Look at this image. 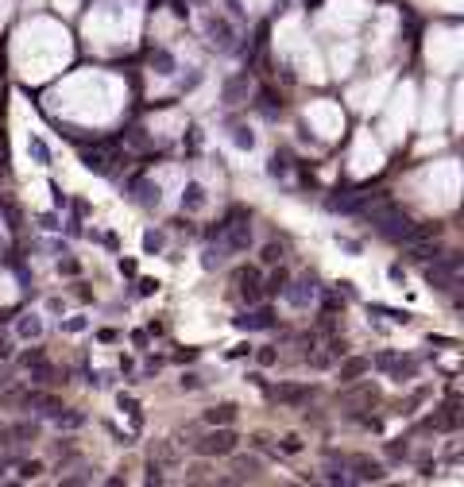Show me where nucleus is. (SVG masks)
<instances>
[{
	"label": "nucleus",
	"mask_w": 464,
	"mask_h": 487,
	"mask_svg": "<svg viewBox=\"0 0 464 487\" xmlns=\"http://www.w3.org/2000/svg\"><path fill=\"white\" fill-rule=\"evenodd\" d=\"M236 445H240V437L232 433V429L213 426V433H205L201 441H194V453H201V457H232Z\"/></svg>",
	"instance_id": "obj_2"
},
{
	"label": "nucleus",
	"mask_w": 464,
	"mask_h": 487,
	"mask_svg": "<svg viewBox=\"0 0 464 487\" xmlns=\"http://www.w3.org/2000/svg\"><path fill=\"white\" fill-rule=\"evenodd\" d=\"M8 464H12V457H8V460H0V476H4V472H8Z\"/></svg>",
	"instance_id": "obj_31"
},
{
	"label": "nucleus",
	"mask_w": 464,
	"mask_h": 487,
	"mask_svg": "<svg viewBox=\"0 0 464 487\" xmlns=\"http://www.w3.org/2000/svg\"><path fill=\"white\" fill-rule=\"evenodd\" d=\"M8 356H12V341L8 337H0V360H8Z\"/></svg>",
	"instance_id": "obj_30"
},
{
	"label": "nucleus",
	"mask_w": 464,
	"mask_h": 487,
	"mask_svg": "<svg viewBox=\"0 0 464 487\" xmlns=\"http://www.w3.org/2000/svg\"><path fill=\"white\" fill-rule=\"evenodd\" d=\"M259 460L256 457H236V464H232V472H236V476H228V479H221V484H240V479H256L259 476Z\"/></svg>",
	"instance_id": "obj_7"
},
{
	"label": "nucleus",
	"mask_w": 464,
	"mask_h": 487,
	"mask_svg": "<svg viewBox=\"0 0 464 487\" xmlns=\"http://www.w3.org/2000/svg\"><path fill=\"white\" fill-rule=\"evenodd\" d=\"M28 151L35 155V163H39V166H47V163H50V151H47V143H43L39 136H31V139H28Z\"/></svg>",
	"instance_id": "obj_19"
},
{
	"label": "nucleus",
	"mask_w": 464,
	"mask_h": 487,
	"mask_svg": "<svg viewBox=\"0 0 464 487\" xmlns=\"http://www.w3.org/2000/svg\"><path fill=\"white\" fill-rule=\"evenodd\" d=\"M54 426H59V429H81V426H85V418H81V414H62V410H59V414H54Z\"/></svg>",
	"instance_id": "obj_20"
},
{
	"label": "nucleus",
	"mask_w": 464,
	"mask_h": 487,
	"mask_svg": "<svg viewBox=\"0 0 464 487\" xmlns=\"http://www.w3.org/2000/svg\"><path fill=\"white\" fill-rule=\"evenodd\" d=\"M248 352H252V344H236V348L228 352V360H240V356H248Z\"/></svg>",
	"instance_id": "obj_29"
},
{
	"label": "nucleus",
	"mask_w": 464,
	"mask_h": 487,
	"mask_svg": "<svg viewBox=\"0 0 464 487\" xmlns=\"http://www.w3.org/2000/svg\"><path fill=\"white\" fill-rule=\"evenodd\" d=\"M136 201H139V205H159V186L139 182V186H136Z\"/></svg>",
	"instance_id": "obj_18"
},
{
	"label": "nucleus",
	"mask_w": 464,
	"mask_h": 487,
	"mask_svg": "<svg viewBox=\"0 0 464 487\" xmlns=\"http://www.w3.org/2000/svg\"><path fill=\"white\" fill-rule=\"evenodd\" d=\"M256 360H259V368H275V364H279V352H275V348H259Z\"/></svg>",
	"instance_id": "obj_22"
},
{
	"label": "nucleus",
	"mask_w": 464,
	"mask_h": 487,
	"mask_svg": "<svg viewBox=\"0 0 464 487\" xmlns=\"http://www.w3.org/2000/svg\"><path fill=\"white\" fill-rule=\"evenodd\" d=\"M267 175H271V178H283V175H287V163H283V159H271V163H267Z\"/></svg>",
	"instance_id": "obj_25"
},
{
	"label": "nucleus",
	"mask_w": 464,
	"mask_h": 487,
	"mask_svg": "<svg viewBox=\"0 0 464 487\" xmlns=\"http://www.w3.org/2000/svg\"><path fill=\"white\" fill-rule=\"evenodd\" d=\"M143 248H148V252H159V248H163V236L148 232V236H143Z\"/></svg>",
	"instance_id": "obj_28"
},
{
	"label": "nucleus",
	"mask_w": 464,
	"mask_h": 487,
	"mask_svg": "<svg viewBox=\"0 0 464 487\" xmlns=\"http://www.w3.org/2000/svg\"><path fill=\"white\" fill-rule=\"evenodd\" d=\"M120 410H124V414H139V402L132 399V395H120Z\"/></svg>",
	"instance_id": "obj_27"
},
{
	"label": "nucleus",
	"mask_w": 464,
	"mask_h": 487,
	"mask_svg": "<svg viewBox=\"0 0 464 487\" xmlns=\"http://www.w3.org/2000/svg\"><path fill=\"white\" fill-rule=\"evenodd\" d=\"M201 418H205V426H232V421H236V406H232V402H221V406H209Z\"/></svg>",
	"instance_id": "obj_10"
},
{
	"label": "nucleus",
	"mask_w": 464,
	"mask_h": 487,
	"mask_svg": "<svg viewBox=\"0 0 464 487\" xmlns=\"http://www.w3.org/2000/svg\"><path fill=\"white\" fill-rule=\"evenodd\" d=\"M236 329H275V313L271 310H256V313H244V317H236Z\"/></svg>",
	"instance_id": "obj_8"
},
{
	"label": "nucleus",
	"mask_w": 464,
	"mask_h": 487,
	"mask_svg": "<svg viewBox=\"0 0 464 487\" xmlns=\"http://www.w3.org/2000/svg\"><path fill=\"white\" fill-rule=\"evenodd\" d=\"M39 332H43V321L35 317V313L20 317V325H16V337H23V341H31V337H39Z\"/></svg>",
	"instance_id": "obj_14"
},
{
	"label": "nucleus",
	"mask_w": 464,
	"mask_h": 487,
	"mask_svg": "<svg viewBox=\"0 0 464 487\" xmlns=\"http://www.w3.org/2000/svg\"><path fill=\"white\" fill-rule=\"evenodd\" d=\"M283 298H287V306H294V310H310V302L317 298V286L314 279H294L290 286H283Z\"/></svg>",
	"instance_id": "obj_4"
},
{
	"label": "nucleus",
	"mask_w": 464,
	"mask_h": 487,
	"mask_svg": "<svg viewBox=\"0 0 464 487\" xmlns=\"http://www.w3.org/2000/svg\"><path fill=\"white\" fill-rule=\"evenodd\" d=\"M240 93H248V74H240V78L225 81V101H228V105H236Z\"/></svg>",
	"instance_id": "obj_17"
},
{
	"label": "nucleus",
	"mask_w": 464,
	"mask_h": 487,
	"mask_svg": "<svg viewBox=\"0 0 464 487\" xmlns=\"http://www.w3.org/2000/svg\"><path fill=\"white\" fill-rule=\"evenodd\" d=\"M16 464V472H20V479L28 484V479H39L43 476V460H12Z\"/></svg>",
	"instance_id": "obj_15"
},
{
	"label": "nucleus",
	"mask_w": 464,
	"mask_h": 487,
	"mask_svg": "<svg viewBox=\"0 0 464 487\" xmlns=\"http://www.w3.org/2000/svg\"><path fill=\"white\" fill-rule=\"evenodd\" d=\"M225 259H228V248H225V244H209V248H205V252H201V267H205V271H213V267H221V264H225Z\"/></svg>",
	"instance_id": "obj_11"
},
{
	"label": "nucleus",
	"mask_w": 464,
	"mask_h": 487,
	"mask_svg": "<svg viewBox=\"0 0 464 487\" xmlns=\"http://www.w3.org/2000/svg\"><path fill=\"white\" fill-rule=\"evenodd\" d=\"M279 448H283L287 457H294V453H302V441H298L294 433H290V437H283V441H279Z\"/></svg>",
	"instance_id": "obj_23"
},
{
	"label": "nucleus",
	"mask_w": 464,
	"mask_h": 487,
	"mask_svg": "<svg viewBox=\"0 0 464 487\" xmlns=\"http://www.w3.org/2000/svg\"><path fill=\"white\" fill-rule=\"evenodd\" d=\"M410 448H406V441H387V457H395V460H403Z\"/></svg>",
	"instance_id": "obj_24"
},
{
	"label": "nucleus",
	"mask_w": 464,
	"mask_h": 487,
	"mask_svg": "<svg viewBox=\"0 0 464 487\" xmlns=\"http://www.w3.org/2000/svg\"><path fill=\"white\" fill-rule=\"evenodd\" d=\"M232 143H236L240 151H252V147H256V136H252V128H248V124H232Z\"/></svg>",
	"instance_id": "obj_16"
},
{
	"label": "nucleus",
	"mask_w": 464,
	"mask_h": 487,
	"mask_svg": "<svg viewBox=\"0 0 464 487\" xmlns=\"http://www.w3.org/2000/svg\"><path fill=\"white\" fill-rule=\"evenodd\" d=\"M201 205H205V190H201L198 182L186 186V194H182V209H190V213H198Z\"/></svg>",
	"instance_id": "obj_13"
},
{
	"label": "nucleus",
	"mask_w": 464,
	"mask_h": 487,
	"mask_svg": "<svg viewBox=\"0 0 464 487\" xmlns=\"http://www.w3.org/2000/svg\"><path fill=\"white\" fill-rule=\"evenodd\" d=\"M275 399H279V402H287V406H302V402L314 399V387H294V383H287V387H279V390H275Z\"/></svg>",
	"instance_id": "obj_9"
},
{
	"label": "nucleus",
	"mask_w": 464,
	"mask_h": 487,
	"mask_svg": "<svg viewBox=\"0 0 464 487\" xmlns=\"http://www.w3.org/2000/svg\"><path fill=\"white\" fill-rule=\"evenodd\" d=\"M376 368L383 371L387 379H395V383H410V379H418V360H414V356L379 352V356H376Z\"/></svg>",
	"instance_id": "obj_1"
},
{
	"label": "nucleus",
	"mask_w": 464,
	"mask_h": 487,
	"mask_svg": "<svg viewBox=\"0 0 464 487\" xmlns=\"http://www.w3.org/2000/svg\"><path fill=\"white\" fill-rule=\"evenodd\" d=\"M178 387H182V390H201V375H182Z\"/></svg>",
	"instance_id": "obj_26"
},
{
	"label": "nucleus",
	"mask_w": 464,
	"mask_h": 487,
	"mask_svg": "<svg viewBox=\"0 0 464 487\" xmlns=\"http://www.w3.org/2000/svg\"><path fill=\"white\" fill-rule=\"evenodd\" d=\"M364 371H372V360H360V356H356V360H345V364H341V379L352 383V379H360Z\"/></svg>",
	"instance_id": "obj_12"
},
{
	"label": "nucleus",
	"mask_w": 464,
	"mask_h": 487,
	"mask_svg": "<svg viewBox=\"0 0 464 487\" xmlns=\"http://www.w3.org/2000/svg\"><path fill=\"white\" fill-rule=\"evenodd\" d=\"M259 259H263L267 267H271V264H279V259H283V244H267V248H263V255H259Z\"/></svg>",
	"instance_id": "obj_21"
},
{
	"label": "nucleus",
	"mask_w": 464,
	"mask_h": 487,
	"mask_svg": "<svg viewBox=\"0 0 464 487\" xmlns=\"http://www.w3.org/2000/svg\"><path fill=\"white\" fill-rule=\"evenodd\" d=\"M352 472H348V484H379V479H387V468L379 464V460H367V457H352L345 460Z\"/></svg>",
	"instance_id": "obj_3"
},
{
	"label": "nucleus",
	"mask_w": 464,
	"mask_h": 487,
	"mask_svg": "<svg viewBox=\"0 0 464 487\" xmlns=\"http://www.w3.org/2000/svg\"><path fill=\"white\" fill-rule=\"evenodd\" d=\"M236 286H240V298L248 306L263 298V286H259V271H236Z\"/></svg>",
	"instance_id": "obj_6"
},
{
	"label": "nucleus",
	"mask_w": 464,
	"mask_h": 487,
	"mask_svg": "<svg viewBox=\"0 0 464 487\" xmlns=\"http://www.w3.org/2000/svg\"><path fill=\"white\" fill-rule=\"evenodd\" d=\"M205 39L213 43V47L228 50V47H232V39H236V28H232L228 20H221V16H209V20H205Z\"/></svg>",
	"instance_id": "obj_5"
}]
</instances>
